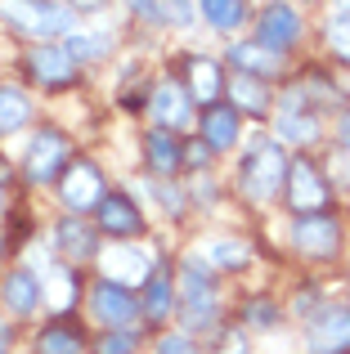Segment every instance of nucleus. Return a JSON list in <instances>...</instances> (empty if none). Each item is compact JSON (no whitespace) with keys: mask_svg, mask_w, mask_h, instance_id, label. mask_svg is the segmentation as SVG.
Wrapping results in <instances>:
<instances>
[{"mask_svg":"<svg viewBox=\"0 0 350 354\" xmlns=\"http://www.w3.org/2000/svg\"><path fill=\"white\" fill-rule=\"evenodd\" d=\"M32 121V99L14 86H0V135H14Z\"/></svg>","mask_w":350,"mask_h":354,"instance_id":"nucleus-23","label":"nucleus"},{"mask_svg":"<svg viewBox=\"0 0 350 354\" xmlns=\"http://www.w3.org/2000/svg\"><path fill=\"white\" fill-rule=\"evenodd\" d=\"M283 198H288L292 216H319V211L333 207V189H328L324 171H319L310 157H297L288 171V184H283Z\"/></svg>","mask_w":350,"mask_h":354,"instance_id":"nucleus-6","label":"nucleus"},{"mask_svg":"<svg viewBox=\"0 0 350 354\" xmlns=\"http://www.w3.org/2000/svg\"><path fill=\"white\" fill-rule=\"evenodd\" d=\"M86 305L104 332H131L135 319H140V296L131 287L113 283V278H95L86 292Z\"/></svg>","mask_w":350,"mask_h":354,"instance_id":"nucleus-4","label":"nucleus"},{"mask_svg":"<svg viewBox=\"0 0 350 354\" xmlns=\"http://www.w3.org/2000/svg\"><path fill=\"white\" fill-rule=\"evenodd\" d=\"M0 207H5V193H0Z\"/></svg>","mask_w":350,"mask_h":354,"instance_id":"nucleus-38","label":"nucleus"},{"mask_svg":"<svg viewBox=\"0 0 350 354\" xmlns=\"http://www.w3.org/2000/svg\"><path fill=\"white\" fill-rule=\"evenodd\" d=\"M158 14L175 18V23H189V18H193V9H189V0H162V9H158Z\"/></svg>","mask_w":350,"mask_h":354,"instance_id":"nucleus-33","label":"nucleus"},{"mask_svg":"<svg viewBox=\"0 0 350 354\" xmlns=\"http://www.w3.org/2000/svg\"><path fill=\"white\" fill-rule=\"evenodd\" d=\"M180 319H184V332L216 323V278H211L207 260H184L180 269Z\"/></svg>","mask_w":350,"mask_h":354,"instance_id":"nucleus-3","label":"nucleus"},{"mask_svg":"<svg viewBox=\"0 0 350 354\" xmlns=\"http://www.w3.org/2000/svg\"><path fill=\"white\" fill-rule=\"evenodd\" d=\"M54 242H59V251H63V256H72V260H90V256H99L95 229L81 225V216H68V220H63V225L54 229Z\"/></svg>","mask_w":350,"mask_h":354,"instance_id":"nucleus-21","label":"nucleus"},{"mask_svg":"<svg viewBox=\"0 0 350 354\" xmlns=\"http://www.w3.org/2000/svg\"><path fill=\"white\" fill-rule=\"evenodd\" d=\"M95 225L108 238H135V234H144V211L126 193H104V202L95 207Z\"/></svg>","mask_w":350,"mask_h":354,"instance_id":"nucleus-11","label":"nucleus"},{"mask_svg":"<svg viewBox=\"0 0 350 354\" xmlns=\"http://www.w3.org/2000/svg\"><path fill=\"white\" fill-rule=\"evenodd\" d=\"M86 350V337L72 319H50L41 332H36V354H81Z\"/></svg>","mask_w":350,"mask_h":354,"instance_id":"nucleus-20","label":"nucleus"},{"mask_svg":"<svg viewBox=\"0 0 350 354\" xmlns=\"http://www.w3.org/2000/svg\"><path fill=\"white\" fill-rule=\"evenodd\" d=\"M198 9L216 32H234L247 18V0H198Z\"/></svg>","mask_w":350,"mask_h":354,"instance_id":"nucleus-25","label":"nucleus"},{"mask_svg":"<svg viewBox=\"0 0 350 354\" xmlns=\"http://www.w3.org/2000/svg\"><path fill=\"white\" fill-rule=\"evenodd\" d=\"M131 9H140V14H149V18H158V0H126Z\"/></svg>","mask_w":350,"mask_h":354,"instance_id":"nucleus-34","label":"nucleus"},{"mask_svg":"<svg viewBox=\"0 0 350 354\" xmlns=\"http://www.w3.org/2000/svg\"><path fill=\"white\" fill-rule=\"evenodd\" d=\"M315 135H319V117L315 113H283V121H279L283 144H310Z\"/></svg>","mask_w":350,"mask_h":354,"instance_id":"nucleus-27","label":"nucleus"},{"mask_svg":"<svg viewBox=\"0 0 350 354\" xmlns=\"http://www.w3.org/2000/svg\"><path fill=\"white\" fill-rule=\"evenodd\" d=\"M292 242H297V251L310 256V260H333L337 251H342V225H337L333 211L297 216V225H292Z\"/></svg>","mask_w":350,"mask_h":354,"instance_id":"nucleus-8","label":"nucleus"},{"mask_svg":"<svg viewBox=\"0 0 350 354\" xmlns=\"http://www.w3.org/2000/svg\"><path fill=\"white\" fill-rule=\"evenodd\" d=\"M27 72H32V81H41V86H72L77 81V59L68 54V45H36L32 54H27Z\"/></svg>","mask_w":350,"mask_h":354,"instance_id":"nucleus-13","label":"nucleus"},{"mask_svg":"<svg viewBox=\"0 0 350 354\" xmlns=\"http://www.w3.org/2000/svg\"><path fill=\"white\" fill-rule=\"evenodd\" d=\"M175 310H180V296H175L171 274L153 269V274H149V283H144V292H140V314H144L149 323H167Z\"/></svg>","mask_w":350,"mask_h":354,"instance_id":"nucleus-19","label":"nucleus"},{"mask_svg":"<svg viewBox=\"0 0 350 354\" xmlns=\"http://www.w3.org/2000/svg\"><path fill=\"white\" fill-rule=\"evenodd\" d=\"M0 256H5V238H0Z\"/></svg>","mask_w":350,"mask_h":354,"instance_id":"nucleus-37","label":"nucleus"},{"mask_svg":"<svg viewBox=\"0 0 350 354\" xmlns=\"http://www.w3.org/2000/svg\"><path fill=\"white\" fill-rule=\"evenodd\" d=\"M9 341H14V328L0 319V354H9Z\"/></svg>","mask_w":350,"mask_h":354,"instance_id":"nucleus-36","label":"nucleus"},{"mask_svg":"<svg viewBox=\"0 0 350 354\" xmlns=\"http://www.w3.org/2000/svg\"><path fill=\"white\" fill-rule=\"evenodd\" d=\"M297 41H301V14H297V9L283 5V0L265 5L261 27H256V45H265L270 54H283V50H292Z\"/></svg>","mask_w":350,"mask_h":354,"instance_id":"nucleus-10","label":"nucleus"},{"mask_svg":"<svg viewBox=\"0 0 350 354\" xmlns=\"http://www.w3.org/2000/svg\"><path fill=\"white\" fill-rule=\"evenodd\" d=\"M0 18L14 32H32V36H72L77 14L59 0H0Z\"/></svg>","mask_w":350,"mask_h":354,"instance_id":"nucleus-2","label":"nucleus"},{"mask_svg":"<svg viewBox=\"0 0 350 354\" xmlns=\"http://www.w3.org/2000/svg\"><path fill=\"white\" fill-rule=\"evenodd\" d=\"M225 90L234 95V108H238V113H252V117L270 113V90H265L261 77H238L234 86H225Z\"/></svg>","mask_w":350,"mask_h":354,"instance_id":"nucleus-24","label":"nucleus"},{"mask_svg":"<svg viewBox=\"0 0 350 354\" xmlns=\"http://www.w3.org/2000/svg\"><path fill=\"white\" fill-rule=\"evenodd\" d=\"M0 301H5L9 314L32 319L45 305V278L36 274V269H14V274H5V283H0Z\"/></svg>","mask_w":350,"mask_h":354,"instance_id":"nucleus-12","label":"nucleus"},{"mask_svg":"<svg viewBox=\"0 0 350 354\" xmlns=\"http://www.w3.org/2000/svg\"><path fill=\"white\" fill-rule=\"evenodd\" d=\"M207 157H211V148L202 144V139H193V144L184 148V166H189V171H202V166H207Z\"/></svg>","mask_w":350,"mask_h":354,"instance_id":"nucleus-32","label":"nucleus"},{"mask_svg":"<svg viewBox=\"0 0 350 354\" xmlns=\"http://www.w3.org/2000/svg\"><path fill=\"white\" fill-rule=\"evenodd\" d=\"M337 135H342V148L350 153V108L342 113V126H337Z\"/></svg>","mask_w":350,"mask_h":354,"instance_id":"nucleus-35","label":"nucleus"},{"mask_svg":"<svg viewBox=\"0 0 350 354\" xmlns=\"http://www.w3.org/2000/svg\"><path fill=\"white\" fill-rule=\"evenodd\" d=\"M198 130H202V144L211 148V153H225V148H234L238 144V108L234 104H211V108H202V117H198Z\"/></svg>","mask_w":350,"mask_h":354,"instance_id":"nucleus-15","label":"nucleus"},{"mask_svg":"<svg viewBox=\"0 0 350 354\" xmlns=\"http://www.w3.org/2000/svg\"><path fill=\"white\" fill-rule=\"evenodd\" d=\"M95 354H135V332H104L95 341Z\"/></svg>","mask_w":350,"mask_h":354,"instance_id":"nucleus-31","label":"nucleus"},{"mask_svg":"<svg viewBox=\"0 0 350 354\" xmlns=\"http://www.w3.org/2000/svg\"><path fill=\"white\" fill-rule=\"evenodd\" d=\"M184 90L193 95V104H202V108H211V104H220V95H225V77H220V63L216 59H189L184 63Z\"/></svg>","mask_w":350,"mask_h":354,"instance_id":"nucleus-17","label":"nucleus"},{"mask_svg":"<svg viewBox=\"0 0 350 354\" xmlns=\"http://www.w3.org/2000/svg\"><path fill=\"white\" fill-rule=\"evenodd\" d=\"M99 265H104V278H113V283H149V256H144L140 247H131V242H117V247H108L104 256H99Z\"/></svg>","mask_w":350,"mask_h":354,"instance_id":"nucleus-16","label":"nucleus"},{"mask_svg":"<svg viewBox=\"0 0 350 354\" xmlns=\"http://www.w3.org/2000/svg\"><path fill=\"white\" fill-rule=\"evenodd\" d=\"M153 354H202L198 346H193V332H162V337H158V350H153Z\"/></svg>","mask_w":350,"mask_h":354,"instance_id":"nucleus-30","label":"nucleus"},{"mask_svg":"<svg viewBox=\"0 0 350 354\" xmlns=\"http://www.w3.org/2000/svg\"><path fill=\"white\" fill-rule=\"evenodd\" d=\"M202 260H207L211 269H243L247 260H252V247H247L243 238H207Z\"/></svg>","mask_w":350,"mask_h":354,"instance_id":"nucleus-22","label":"nucleus"},{"mask_svg":"<svg viewBox=\"0 0 350 354\" xmlns=\"http://www.w3.org/2000/svg\"><path fill=\"white\" fill-rule=\"evenodd\" d=\"M68 157H72V144L63 130H54V126L36 130L32 144H27V157H23L27 184H59V175L68 171Z\"/></svg>","mask_w":350,"mask_h":354,"instance_id":"nucleus-5","label":"nucleus"},{"mask_svg":"<svg viewBox=\"0 0 350 354\" xmlns=\"http://www.w3.org/2000/svg\"><path fill=\"white\" fill-rule=\"evenodd\" d=\"M243 323H247V328H274V323H279V305H274V301H247L243 305Z\"/></svg>","mask_w":350,"mask_h":354,"instance_id":"nucleus-28","label":"nucleus"},{"mask_svg":"<svg viewBox=\"0 0 350 354\" xmlns=\"http://www.w3.org/2000/svg\"><path fill=\"white\" fill-rule=\"evenodd\" d=\"M288 171H292V157L283 153V144L265 139V144H256L252 153L243 157L238 184H243V193L252 202H274L283 193V184H288Z\"/></svg>","mask_w":350,"mask_h":354,"instance_id":"nucleus-1","label":"nucleus"},{"mask_svg":"<svg viewBox=\"0 0 350 354\" xmlns=\"http://www.w3.org/2000/svg\"><path fill=\"white\" fill-rule=\"evenodd\" d=\"M144 162H149V171L158 175V180H171L175 171H184V148L180 139L171 135V130H149V139H144Z\"/></svg>","mask_w":350,"mask_h":354,"instance_id":"nucleus-18","label":"nucleus"},{"mask_svg":"<svg viewBox=\"0 0 350 354\" xmlns=\"http://www.w3.org/2000/svg\"><path fill=\"white\" fill-rule=\"evenodd\" d=\"M306 350L310 354H350V305H328V310L310 314Z\"/></svg>","mask_w":350,"mask_h":354,"instance_id":"nucleus-9","label":"nucleus"},{"mask_svg":"<svg viewBox=\"0 0 350 354\" xmlns=\"http://www.w3.org/2000/svg\"><path fill=\"white\" fill-rule=\"evenodd\" d=\"M104 171L95 162H68V171L59 175V198L68 207V216H86L104 202Z\"/></svg>","mask_w":350,"mask_h":354,"instance_id":"nucleus-7","label":"nucleus"},{"mask_svg":"<svg viewBox=\"0 0 350 354\" xmlns=\"http://www.w3.org/2000/svg\"><path fill=\"white\" fill-rule=\"evenodd\" d=\"M328 45H333V54L342 63H350V14H337L328 23Z\"/></svg>","mask_w":350,"mask_h":354,"instance_id":"nucleus-29","label":"nucleus"},{"mask_svg":"<svg viewBox=\"0 0 350 354\" xmlns=\"http://www.w3.org/2000/svg\"><path fill=\"white\" fill-rule=\"evenodd\" d=\"M229 59H234L238 77H265V72H274V59H279V54H270L265 45H234Z\"/></svg>","mask_w":350,"mask_h":354,"instance_id":"nucleus-26","label":"nucleus"},{"mask_svg":"<svg viewBox=\"0 0 350 354\" xmlns=\"http://www.w3.org/2000/svg\"><path fill=\"white\" fill-rule=\"evenodd\" d=\"M153 117H158L162 130H184L193 121V95L184 90V81H162L153 90Z\"/></svg>","mask_w":350,"mask_h":354,"instance_id":"nucleus-14","label":"nucleus"}]
</instances>
